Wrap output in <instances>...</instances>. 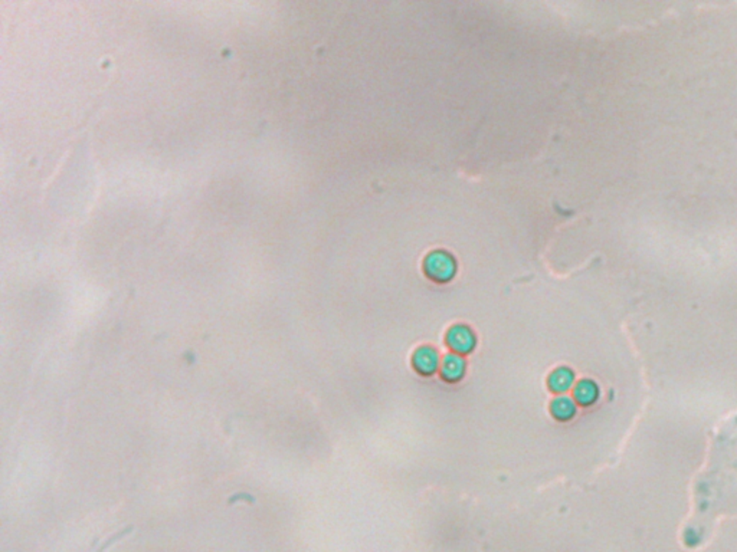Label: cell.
Here are the masks:
<instances>
[{
	"mask_svg": "<svg viewBox=\"0 0 737 552\" xmlns=\"http://www.w3.org/2000/svg\"><path fill=\"white\" fill-rule=\"evenodd\" d=\"M438 354L435 349L430 347H423L416 351L413 357V364L416 370L422 374H432L438 368Z\"/></svg>",
	"mask_w": 737,
	"mask_h": 552,
	"instance_id": "cell-3",
	"label": "cell"
},
{
	"mask_svg": "<svg viewBox=\"0 0 737 552\" xmlns=\"http://www.w3.org/2000/svg\"><path fill=\"white\" fill-rule=\"evenodd\" d=\"M574 412H576L574 403L570 399H567V397L558 399L552 404V413L559 420H569L570 417H573Z\"/></svg>",
	"mask_w": 737,
	"mask_h": 552,
	"instance_id": "cell-7",
	"label": "cell"
},
{
	"mask_svg": "<svg viewBox=\"0 0 737 552\" xmlns=\"http://www.w3.org/2000/svg\"><path fill=\"white\" fill-rule=\"evenodd\" d=\"M447 341L449 344V347L459 352V354H465V352H470L473 348H474V344H476V338L473 335V332L465 328L462 325H458V327H454L449 332H448V337H447Z\"/></svg>",
	"mask_w": 737,
	"mask_h": 552,
	"instance_id": "cell-2",
	"label": "cell"
},
{
	"mask_svg": "<svg viewBox=\"0 0 737 552\" xmlns=\"http://www.w3.org/2000/svg\"><path fill=\"white\" fill-rule=\"evenodd\" d=\"M574 397L580 404H592L598 397V387L592 381H582L574 390Z\"/></svg>",
	"mask_w": 737,
	"mask_h": 552,
	"instance_id": "cell-5",
	"label": "cell"
},
{
	"mask_svg": "<svg viewBox=\"0 0 737 552\" xmlns=\"http://www.w3.org/2000/svg\"><path fill=\"white\" fill-rule=\"evenodd\" d=\"M425 272L435 281H449L455 272V262L445 252H434L425 260Z\"/></svg>",
	"mask_w": 737,
	"mask_h": 552,
	"instance_id": "cell-1",
	"label": "cell"
},
{
	"mask_svg": "<svg viewBox=\"0 0 737 552\" xmlns=\"http://www.w3.org/2000/svg\"><path fill=\"white\" fill-rule=\"evenodd\" d=\"M572 383H573V374L566 368L556 370L549 378V385L556 392H563V391L569 390Z\"/></svg>",
	"mask_w": 737,
	"mask_h": 552,
	"instance_id": "cell-6",
	"label": "cell"
},
{
	"mask_svg": "<svg viewBox=\"0 0 737 552\" xmlns=\"http://www.w3.org/2000/svg\"><path fill=\"white\" fill-rule=\"evenodd\" d=\"M464 360L458 356H448L442 363V376L448 381H456L464 374Z\"/></svg>",
	"mask_w": 737,
	"mask_h": 552,
	"instance_id": "cell-4",
	"label": "cell"
}]
</instances>
